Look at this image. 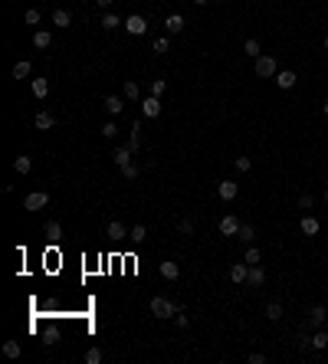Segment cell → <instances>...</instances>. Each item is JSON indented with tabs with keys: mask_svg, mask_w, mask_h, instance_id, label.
Segmentation results:
<instances>
[{
	"mask_svg": "<svg viewBox=\"0 0 328 364\" xmlns=\"http://www.w3.org/2000/svg\"><path fill=\"white\" fill-rule=\"evenodd\" d=\"M148 312L155 318H174V315H177V305H174L171 299H164V295H155L151 305H148Z\"/></svg>",
	"mask_w": 328,
	"mask_h": 364,
	"instance_id": "obj_1",
	"label": "cell"
},
{
	"mask_svg": "<svg viewBox=\"0 0 328 364\" xmlns=\"http://www.w3.org/2000/svg\"><path fill=\"white\" fill-rule=\"evenodd\" d=\"M276 72H279V66H276L273 56H256V76L259 79H276Z\"/></svg>",
	"mask_w": 328,
	"mask_h": 364,
	"instance_id": "obj_2",
	"label": "cell"
},
{
	"mask_svg": "<svg viewBox=\"0 0 328 364\" xmlns=\"http://www.w3.org/2000/svg\"><path fill=\"white\" fill-rule=\"evenodd\" d=\"M49 207V194L46 190H33L30 197L23 200V210H46Z\"/></svg>",
	"mask_w": 328,
	"mask_h": 364,
	"instance_id": "obj_3",
	"label": "cell"
},
{
	"mask_svg": "<svg viewBox=\"0 0 328 364\" xmlns=\"http://www.w3.org/2000/svg\"><path fill=\"white\" fill-rule=\"evenodd\" d=\"M240 227H243V223L236 220L233 214H227V217H223V220L217 223V230H220V237H236V233H240Z\"/></svg>",
	"mask_w": 328,
	"mask_h": 364,
	"instance_id": "obj_4",
	"label": "cell"
},
{
	"mask_svg": "<svg viewBox=\"0 0 328 364\" xmlns=\"http://www.w3.org/2000/svg\"><path fill=\"white\" fill-rule=\"evenodd\" d=\"M125 30L132 33V36H145V33H148V23H145V16L132 13V16H125Z\"/></svg>",
	"mask_w": 328,
	"mask_h": 364,
	"instance_id": "obj_5",
	"label": "cell"
},
{
	"mask_svg": "<svg viewBox=\"0 0 328 364\" xmlns=\"http://www.w3.org/2000/svg\"><path fill=\"white\" fill-rule=\"evenodd\" d=\"M141 115H145V119H158V115H161V99H158V95H148V99L141 102Z\"/></svg>",
	"mask_w": 328,
	"mask_h": 364,
	"instance_id": "obj_6",
	"label": "cell"
},
{
	"mask_svg": "<svg viewBox=\"0 0 328 364\" xmlns=\"http://www.w3.org/2000/svg\"><path fill=\"white\" fill-rule=\"evenodd\" d=\"M246 276H250V262H246V259H243V262H233V266H230V282L243 285V282H246Z\"/></svg>",
	"mask_w": 328,
	"mask_h": 364,
	"instance_id": "obj_7",
	"label": "cell"
},
{
	"mask_svg": "<svg viewBox=\"0 0 328 364\" xmlns=\"http://www.w3.org/2000/svg\"><path fill=\"white\" fill-rule=\"evenodd\" d=\"M236 194H240V184H233V181H220L217 184V197L220 200H233Z\"/></svg>",
	"mask_w": 328,
	"mask_h": 364,
	"instance_id": "obj_8",
	"label": "cell"
},
{
	"mask_svg": "<svg viewBox=\"0 0 328 364\" xmlns=\"http://www.w3.org/2000/svg\"><path fill=\"white\" fill-rule=\"evenodd\" d=\"M296 82H299V76L292 69H279V72H276V86H279V89H292Z\"/></svg>",
	"mask_w": 328,
	"mask_h": 364,
	"instance_id": "obj_9",
	"label": "cell"
},
{
	"mask_svg": "<svg viewBox=\"0 0 328 364\" xmlns=\"http://www.w3.org/2000/svg\"><path fill=\"white\" fill-rule=\"evenodd\" d=\"M102 109H105V112L112 115V119H115V115H122V112H125V102H122L118 95H109V99L102 102Z\"/></svg>",
	"mask_w": 328,
	"mask_h": 364,
	"instance_id": "obj_10",
	"label": "cell"
},
{
	"mask_svg": "<svg viewBox=\"0 0 328 364\" xmlns=\"http://www.w3.org/2000/svg\"><path fill=\"white\" fill-rule=\"evenodd\" d=\"M299 227H302V233H305V237H315V233H319V230H322V223L315 220L312 214H305V217H302V223H299Z\"/></svg>",
	"mask_w": 328,
	"mask_h": 364,
	"instance_id": "obj_11",
	"label": "cell"
},
{
	"mask_svg": "<svg viewBox=\"0 0 328 364\" xmlns=\"http://www.w3.org/2000/svg\"><path fill=\"white\" fill-rule=\"evenodd\" d=\"M105 233H109V240H125L128 233H132V230H125V223H118V220H112V223H109V230H105Z\"/></svg>",
	"mask_w": 328,
	"mask_h": 364,
	"instance_id": "obj_12",
	"label": "cell"
},
{
	"mask_svg": "<svg viewBox=\"0 0 328 364\" xmlns=\"http://www.w3.org/2000/svg\"><path fill=\"white\" fill-rule=\"evenodd\" d=\"M246 282H250L253 289H259V285L266 282V272H263V266H250V276H246Z\"/></svg>",
	"mask_w": 328,
	"mask_h": 364,
	"instance_id": "obj_13",
	"label": "cell"
},
{
	"mask_svg": "<svg viewBox=\"0 0 328 364\" xmlns=\"http://www.w3.org/2000/svg\"><path fill=\"white\" fill-rule=\"evenodd\" d=\"M309 322H312V325H325L328 322L325 305H312V309H309Z\"/></svg>",
	"mask_w": 328,
	"mask_h": 364,
	"instance_id": "obj_14",
	"label": "cell"
},
{
	"mask_svg": "<svg viewBox=\"0 0 328 364\" xmlns=\"http://www.w3.org/2000/svg\"><path fill=\"white\" fill-rule=\"evenodd\" d=\"M49 43H53V33H49V30H36V33H33V46H36V49H46Z\"/></svg>",
	"mask_w": 328,
	"mask_h": 364,
	"instance_id": "obj_15",
	"label": "cell"
},
{
	"mask_svg": "<svg viewBox=\"0 0 328 364\" xmlns=\"http://www.w3.org/2000/svg\"><path fill=\"white\" fill-rule=\"evenodd\" d=\"M33 125H36L39 131H49V128L56 125V119H53V115H49V112H39L36 119H33Z\"/></svg>",
	"mask_w": 328,
	"mask_h": 364,
	"instance_id": "obj_16",
	"label": "cell"
},
{
	"mask_svg": "<svg viewBox=\"0 0 328 364\" xmlns=\"http://www.w3.org/2000/svg\"><path fill=\"white\" fill-rule=\"evenodd\" d=\"M161 276L167 279V282H174V279L180 276V266H177V262H171V259H167V262H161Z\"/></svg>",
	"mask_w": 328,
	"mask_h": 364,
	"instance_id": "obj_17",
	"label": "cell"
},
{
	"mask_svg": "<svg viewBox=\"0 0 328 364\" xmlns=\"http://www.w3.org/2000/svg\"><path fill=\"white\" fill-rule=\"evenodd\" d=\"M132 154H135L132 148H115V154H112V158H115L118 167H128V164H132Z\"/></svg>",
	"mask_w": 328,
	"mask_h": 364,
	"instance_id": "obj_18",
	"label": "cell"
},
{
	"mask_svg": "<svg viewBox=\"0 0 328 364\" xmlns=\"http://www.w3.org/2000/svg\"><path fill=\"white\" fill-rule=\"evenodd\" d=\"M30 72H33V63H30V59H20V63L13 66V79H26Z\"/></svg>",
	"mask_w": 328,
	"mask_h": 364,
	"instance_id": "obj_19",
	"label": "cell"
},
{
	"mask_svg": "<svg viewBox=\"0 0 328 364\" xmlns=\"http://www.w3.org/2000/svg\"><path fill=\"white\" fill-rule=\"evenodd\" d=\"M128 240H132L135 246H141L145 240H148V230L141 227V223H135V227H132V233H128Z\"/></svg>",
	"mask_w": 328,
	"mask_h": 364,
	"instance_id": "obj_20",
	"label": "cell"
},
{
	"mask_svg": "<svg viewBox=\"0 0 328 364\" xmlns=\"http://www.w3.org/2000/svg\"><path fill=\"white\" fill-rule=\"evenodd\" d=\"M164 26H167V33H180V30H184V16H180V13H171L167 20H164Z\"/></svg>",
	"mask_w": 328,
	"mask_h": 364,
	"instance_id": "obj_21",
	"label": "cell"
},
{
	"mask_svg": "<svg viewBox=\"0 0 328 364\" xmlns=\"http://www.w3.org/2000/svg\"><path fill=\"white\" fill-rule=\"evenodd\" d=\"M309 345H312L315 351H325L328 348V332H315L312 338H309Z\"/></svg>",
	"mask_w": 328,
	"mask_h": 364,
	"instance_id": "obj_22",
	"label": "cell"
},
{
	"mask_svg": "<svg viewBox=\"0 0 328 364\" xmlns=\"http://www.w3.org/2000/svg\"><path fill=\"white\" fill-rule=\"evenodd\" d=\"M236 240H243L246 246H253V240H256V230H253L250 223H243V227H240V233H236Z\"/></svg>",
	"mask_w": 328,
	"mask_h": 364,
	"instance_id": "obj_23",
	"label": "cell"
},
{
	"mask_svg": "<svg viewBox=\"0 0 328 364\" xmlns=\"http://www.w3.org/2000/svg\"><path fill=\"white\" fill-rule=\"evenodd\" d=\"M99 26H102V30H118V26H122V20H118V13H105L99 20Z\"/></svg>",
	"mask_w": 328,
	"mask_h": 364,
	"instance_id": "obj_24",
	"label": "cell"
},
{
	"mask_svg": "<svg viewBox=\"0 0 328 364\" xmlns=\"http://www.w3.org/2000/svg\"><path fill=\"white\" fill-rule=\"evenodd\" d=\"M30 167H33V161L26 158V154H20V158H13V171H16V174H30Z\"/></svg>",
	"mask_w": 328,
	"mask_h": 364,
	"instance_id": "obj_25",
	"label": "cell"
},
{
	"mask_svg": "<svg viewBox=\"0 0 328 364\" xmlns=\"http://www.w3.org/2000/svg\"><path fill=\"white\" fill-rule=\"evenodd\" d=\"M33 95H36V99H46L49 95V79H33Z\"/></svg>",
	"mask_w": 328,
	"mask_h": 364,
	"instance_id": "obj_26",
	"label": "cell"
},
{
	"mask_svg": "<svg viewBox=\"0 0 328 364\" xmlns=\"http://www.w3.org/2000/svg\"><path fill=\"white\" fill-rule=\"evenodd\" d=\"M128 148H132V151H141V125H138V121L132 125V138H128Z\"/></svg>",
	"mask_w": 328,
	"mask_h": 364,
	"instance_id": "obj_27",
	"label": "cell"
},
{
	"mask_svg": "<svg viewBox=\"0 0 328 364\" xmlns=\"http://www.w3.org/2000/svg\"><path fill=\"white\" fill-rule=\"evenodd\" d=\"M266 318H269V322H279L282 318V305L279 302H269V305H266Z\"/></svg>",
	"mask_w": 328,
	"mask_h": 364,
	"instance_id": "obj_28",
	"label": "cell"
},
{
	"mask_svg": "<svg viewBox=\"0 0 328 364\" xmlns=\"http://www.w3.org/2000/svg\"><path fill=\"white\" fill-rule=\"evenodd\" d=\"M46 237H49V240H59V237H63V227H59V220H46Z\"/></svg>",
	"mask_w": 328,
	"mask_h": 364,
	"instance_id": "obj_29",
	"label": "cell"
},
{
	"mask_svg": "<svg viewBox=\"0 0 328 364\" xmlns=\"http://www.w3.org/2000/svg\"><path fill=\"white\" fill-rule=\"evenodd\" d=\"M243 53L253 56V59H256V56H263V53H259V40H253V36H250V40L243 43Z\"/></svg>",
	"mask_w": 328,
	"mask_h": 364,
	"instance_id": "obj_30",
	"label": "cell"
},
{
	"mask_svg": "<svg viewBox=\"0 0 328 364\" xmlns=\"http://www.w3.org/2000/svg\"><path fill=\"white\" fill-rule=\"evenodd\" d=\"M53 23H56V26H69L72 16L66 13V10H53Z\"/></svg>",
	"mask_w": 328,
	"mask_h": 364,
	"instance_id": "obj_31",
	"label": "cell"
},
{
	"mask_svg": "<svg viewBox=\"0 0 328 364\" xmlns=\"http://www.w3.org/2000/svg\"><path fill=\"white\" fill-rule=\"evenodd\" d=\"M138 95H141V92H138V82L128 79V82H125V99H128V102H138Z\"/></svg>",
	"mask_w": 328,
	"mask_h": 364,
	"instance_id": "obj_32",
	"label": "cell"
},
{
	"mask_svg": "<svg viewBox=\"0 0 328 364\" xmlns=\"http://www.w3.org/2000/svg\"><path fill=\"white\" fill-rule=\"evenodd\" d=\"M177 233H180V237H190V233H194V220H190V217H184V220L177 223Z\"/></svg>",
	"mask_w": 328,
	"mask_h": 364,
	"instance_id": "obj_33",
	"label": "cell"
},
{
	"mask_svg": "<svg viewBox=\"0 0 328 364\" xmlns=\"http://www.w3.org/2000/svg\"><path fill=\"white\" fill-rule=\"evenodd\" d=\"M243 259L250 262V266H259V259H263V256H259V249H256V246H250V249H246V256H243Z\"/></svg>",
	"mask_w": 328,
	"mask_h": 364,
	"instance_id": "obj_34",
	"label": "cell"
},
{
	"mask_svg": "<svg viewBox=\"0 0 328 364\" xmlns=\"http://www.w3.org/2000/svg\"><path fill=\"white\" fill-rule=\"evenodd\" d=\"M3 355L7 358H20V341H7V345H3Z\"/></svg>",
	"mask_w": 328,
	"mask_h": 364,
	"instance_id": "obj_35",
	"label": "cell"
},
{
	"mask_svg": "<svg viewBox=\"0 0 328 364\" xmlns=\"http://www.w3.org/2000/svg\"><path fill=\"white\" fill-rule=\"evenodd\" d=\"M164 89H167V82H164V79H151V95H158V99H161Z\"/></svg>",
	"mask_w": 328,
	"mask_h": 364,
	"instance_id": "obj_36",
	"label": "cell"
},
{
	"mask_svg": "<svg viewBox=\"0 0 328 364\" xmlns=\"http://www.w3.org/2000/svg\"><path fill=\"white\" fill-rule=\"evenodd\" d=\"M102 361V348H89L86 351V364H99Z\"/></svg>",
	"mask_w": 328,
	"mask_h": 364,
	"instance_id": "obj_37",
	"label": "cell"
},
{
	"mask_svg": "<svg viewBox=\"0 0 328 364\" xmlns=\"http://www.w3.org/2000/svg\"><path fill=\"white\" fill-rule=\"evenodd\" d=\"M233 164H236V171H250V167H253V161L246 158V154H240V158H233Z\"/></svg>",
	"mask_w": 328,
	"mask_h": 364,
	"instance_id": "obj_38",
	"label": "cell"
},
{
	"mask_svg": "<svg viewBox=\"0 0 328 364\" xmlns=\"http://www.w3.org/2000/svg\"><path fill=\"white\" fill-rule=\"evenodd\" d=\"M102 135H105V138H115L118 135V125H115V121H105V125H102Z\"/></svg>",
	"mask_w": 328,
	"mask_h": 364,
	"instance_id": "obj_39",
	"label": "cell"
},
{
	"mask_svg": "<svg viewBox=\"0 0 328 364\" xmlns=\"http://www.w3.org/2000/svg\"><path fill=\"white\" fill-rule=\"evenodd\" d=\"M23 20H26L30 26H36L39 20H43V16H39V10H26V16H23Z\"/></svg>",
	"mask_w": 328,
	"mask_h": 364,
	"instance_id": "obj_40",
	"label": "cell"
},
{
	"mask_svg": "<svg viewBox=\"0 0 328 364\" xmlns=\"http://www.w3.org/2000/svg\"><path fill=\"white\" fill-rule=\"evenodd\" d=\"M122 174H125V181H135V177H138V164H128V167H122Z\"/></svg>",
	"mask_w": 328,
	"mask_h": 364,
	"instance_id": "obj_41",
	"label": "cell"
},
{
	"mask_svg": "<svg viewBox=\"0 0 328 364\" xmlns=\"http://www.w3.org/2000/svg\"><path fill=\"white\" fill-rule=\"evenodd\" d=\"M167 46H171V43L164 40V36H161V40H155V53H158V56H161V53H167Z\"/></svg>",
	"mask_w": 328,
	"mask_h": 364,
	"instance_id": "obj_42",
	"label": "cell"
},
{
	"mask_svg": "<svg viewBox=\"0 0 328 364\" xmlns=\"http://www.w3.org/2000/svg\"><path fill=\"white\" fill-rule=\"evenodd\" d=\"M299 207H302V210H312V194H302V197H299Z\"/></svg>",
	"mask_w": 328,
	"mask_h": 364,
	"instance_id": "obj_43",
	"label": "cell"
},
{
	"mask_svg": "<svg viewBox=\"0 0 328 364\" xmlns=\"http://www.w3.org/2000/svg\"><path fill=\"white\" fill-rule=\"evenodd\" d=\"M174 318H177V328H187V315H184V309H177V315H174Z\"/></svg>",
	"mask_w": 328,
	"mask_h": 364,
	"instance_id": "obj_44",
	"label": "cell"
},
{
	"mask_svg": "<svg viewBox=\"0 0 328 364\" xmlns=\"http://www.w3.org/2000/svg\"><path fill=\"white\" fill-rule=\"evenodd\" d=\"M56 338H59V335H56V328H46V345H56Z\"/></svg>",
	"mask_w": 328,
	"mask_h": 364,
	"instance_id": "obj_45",
	"label": "cell"
},
{
	"mask_svg": "<svg viewBox=\"0 0 328 364\" xmlns=\"http://www.w3.org/2000/svg\"><path fill=\"white\" fill-rule=\"evenodd\" d=\"M266 361V355H259V351H253V355H250V364H263Z\"/></svg>",
	"mask_w": 328,
	"mask_h": 364,
	"instance_id": "obj_46",
	"label": "cell"
},
{
	"mask_svg": "<svg viewBox=\"0 0 328 364\" xmlns=\"http://www.w3.org/2000/svg\"><path fill=\"white\" fill-rule=\"evenodd\" d=\"M95 3H99V7H102V10H109V7H112V3H115V0H95Z\"/></svg>",
	"mask_w": 328,
	"mask_h": 364,
	"instance_id": "obj_47",
	"label": "cell"
},
{
	"mask_svg": "<svg viewBox=\"0 0 328 364\" xmlns=\"http://www.w3.org/2000/svg\"><path fill=\"white\" fill-rule=\"evenodd\" d=\"M194 3H207V0H194Z\"/></svg>",
	"mask_w": 328,
	"mask_h": 364,
	"instance_id": "obj_48",
	"label": "cell"
},
{
	"mask_svg": "<svg viewBox=\"0 0 328 364\" xmlns=\"http://www.w3.org/2000/svg\"><path fill=\"white\" fill-rule=\"evenodd\" d=\"M325 49H328V36H325Z\"/></svg>",
	"mask_w": 328,
	"mask_h": 364,
	"instance_id": "obj_49",
	"label": "cell"
},
{
	"mask_svg": "<svg viewBox=\"0 0 328 364\" xmlns=\"http://www.w3.org/2000/svg\"><path fill=\"white\" fill-rule=\"evenodd\" d=\"M325 115H328V102H325Z\"/></svg>",
	"mask_w": 328,
	"mask_h": 364,
	"instance_id": "obj_50",
	"label": "cell"
},
{
	"mask_svg": "<svg viewBox=\"0 0 328 364\" xmlns=\"http://www.w3.org/2000/svg\"><path fill=\"white\" fill-rule=\"evenodd\" d=\"M325 200H328V190H325Z\"/></svg>",
	"mask_w": 328,
	"mask_h": 364,
	"instance_id": "obj_51",
	"label": "cell"
}]
</instances>
